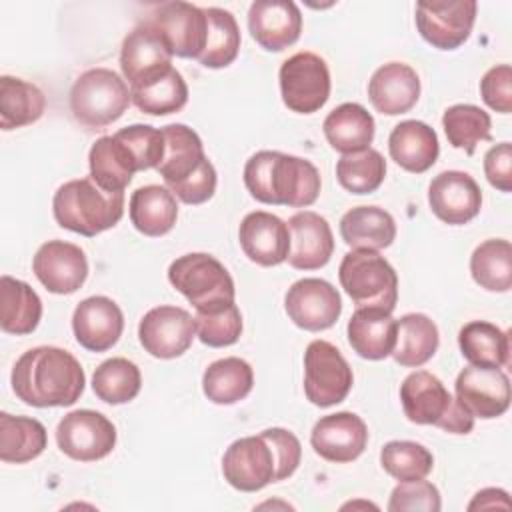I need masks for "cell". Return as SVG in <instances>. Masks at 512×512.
<instances>
[{
    "label": "cell",
    "instance_id": "obj_31",
    "mask_svg": "<svg viewBox=\"0 0 512 512\" xmlns=\"http://www.w3.org/2000/svg\"><path fill=\"white\" fill-rule=\"evenodd\" d=\"M322 130L334 150L352 154L370 148L374 140V118L362 104L344 102L324 118Z\"/></svg>",
    "mask_w": 512,
    "mask_h": 512
},
{
    "label": "cell",
    "instance_id": "obj_48",
    "mask_svg": "<svg viewBox=\"0 0 512 512\" xmlns=\"http://www.w3.org/2000/svg\"><path fill=\"white\" fill-rule=\"evenodd\" d=\"M440 508H442V502H440L438 488L424 478L396 484L388 502L390 512H404V510L438 512Z\"/></svg>",
    "mask_w": 512,
    "mask_h": 512
},
{
    "label": "cell",
    "instance_id": "obj_6",
    "mask_svg": "<svg viewBox=\"0 0 512 512\" xmlns=\"http://www.w3.org/2000/svg\"><path fill=\"white\" fill-rule=\"evenodd\" d=\"M128 84L108 68L82 72L70 90V112L88 130H102L116 122L130 106Z\"/></svg>",
    "mask_w": 512,
    "mask_h": 512
},
{
    "label": "cell",
    "instance_id": "obj_11",
    "mask_svg": "<svg viewBox=\"0 0 512 512\" xmlns=\"http://www.w3.org/2000/svg\"><path fill=\"white\" fill-rule=\"evenodd\" d=\"M172 56L160 32L148 20H142L128 32L120 48V68L130 82V90L144 88L168 74L174 68Z\"/></svg>",
    "mask_w": 512,
    "mask_h": 512
},
{
    "label": "cell",
    "instance_id": "obj_23",
    "mask_svg": "<svg viewBox=\"0 0 512 512\" xmlns=\"http://www.w3.org/2000/svg\"><path fill=\"white\" fill-rule=\"evenodd\" d=\"M252 38L270 52L292 46L302 32V12L290 0H256L248 10Z\"/></svg>",
    "mask_w": 512,
    "mask_h": 512
},
{
    "label": "cell",
    "instance_id": "obj_14",
    "mask_svg": "<svg viewBox=\"0 0 512 512\" xmlns=\"http://www.w3.org/2000/svg\"><path fill=\"white\" fill-rule=\"evenodd\" d=\"M222 474L240 492H258L276 482V454L270 442L262 434L234 440L222 456Z\"/></svg>",
    "mask_w": 512,
    "mask_h": 512
},
{
    "label": "cell",
    "instance_id": "obj_22",
    "mask_svg": "<svg viewBox=\"0 0 512 512\" xmlns=\"http://www.w3.org/2000/svg\"><path fill=\"white\" fill-rule=\"evenodd\" d=\"M72 330L82 348L106 352L122 336L124 314L112 298L90 296L74 308Z\"/></svg>",
    "mask_w": 512,
    "mask_h": 512
},
{
    "label": "cell",
    "instance_id": "obj_24",
    "mask_svg": "<svg viewBox=\"0 0 512 512\" xmlns=\"http://www.w3.org/2000/svg\"><path fill=\"white\" fill-rule=\"evenodd\" d=\"M290 230L288 264L296 270H318L328 264L334 252V236L324 216L302 210L286 222Z\"/></svg>",
    "mask_w": 512,
    "mask_h": 512
},
{
    "label": "cell",
    "instance_id": "obj_7",
    "mask_svg": "<svg viewBox=\"0 0 512 512\" xmlns=\"http://www.w3.org/2000/svg\"><path fill=\"white\" fill-rule=\"evenodd\" d=\"M338 278L356 308L394 310L398 300V276L392 264L376 250H350L344 254Z\"/></svg>",
    "mask_w": 512,
    "mask_h": 512
},
{
    "label": "cell",
    "instance_id": "obj_19",
    "mask_svg": "<svg viewBox=\"0 0 512 512\" xmlns=\"http://www.w3.org/2000/svg\"><path fill=\"white\" fill-rule=\"evenodd\" d=\"M40 284L52 294H74L88 276V260L80 246L64 240L44 242L32 260Z\"/></svg>",
    "mask_w": 512,
    "mask_h": 512
},
{
    "label": "cell",
    "instance_id": "obj_52",
    "mask_svg": "<svg viewBox=\"0 0 512 512\" xmlns=\"http://www.w3.org/2000/svg\"><path fill=\"white\" fill-rule=\"evenodd\" d=\"M510 508V500L508 494L500 488H484L480 490L474 500L468 504V510H476V508Z\"/></svg>",
    "mask_w": 512,
    "mask_h": 512
},
{
    "label": "cell",
    "instance_id": "obj_35",
    "mask_svg": "<svg viewBox=\"0 0 512 512\" xmlns=\"http://www.w3.org/2000/svg\"><path fill=\"white\" fill-rule=\"evenodd\" d=\"M48 444L46 428L40 420L28 416L0 414V460L6 464H24L38 458Z\"/></svg>",
    "mask_w": 512,
    "mask_h": 512
},
{
    "label": "cell",
    "instance_id": "obj_26",
    "mask_svg": "<svg viewBox=\"0 0 512 512\" xmlns=\"http://www.w3.org/2000/svg\"><path fill=\"white\" fill-rule=\"evenodd\" d=\"M368 98L380 114H404L420 98V78L412 66L404 62H388L372 74L368 82Z\"/></svg>",
    "mask_w": 512,
    "mask_h": 512
},
{
    "label": "cell",
    "instance_id": "obj_32",
    "mask_svg": "<svg viewBox=\"0 0 512 512\" xmlns=\"http://www.w3.org/2000/svg\"><path fill=\"white\" fill-rule=\"evenodd\" d=\"M128 214L140 234L152 238L164 236L174 228L178 218L176 196L158 184L142 186L130 196Z\"/></svg>",
    "mask_w": 512,
    "mask_h": 512
},
{
    "label": "cell",
    "instance_id": "obj_16",
    "mask_svg": "<svg viewBox=\"0 0 512 512\" xmlns=\"http://www.w3.org/2000/svg\"><path fill=\"white\" fill-rule=\"evenodd\" d=\"M196 336L192 314L180 306H156L138 324V338L144 350L162 360L182 356Z\"/></svg>",
    "mask_w": 512,
    "mask_h": 512
},
{
    "label": "cell",
    "instance_id": "obj_34",
    "mask_svg": "<svg viewBox=\"0 0 512 512\" xmlns=\"http://www.w3.org/2000/svg\"><path fill=\"white\" fill-rule=\"evenodd\" d=\"M458 346L462 356L472 366L502 368L508 364L510 338L508 332L492 322L472 320L458 332Z\"/></svg>",
    "mask_w": 512,
    "mask_h": 512
},
{
    "label": "cell",
    "instance_id": "obj_4",
    "mask_svg": "<svg viewBox=\"0 0 512 512\" xmlns=\"http://www.w3.org/2000/svg\"><path fill=\"white\" fill-rule=\"evenodd\" d=\"M52 212L58 226L82 236H96L120 222L124 192H106L92 178H76L54 192Z\"/></svg>",
    "mask_w": 512,
    "mask_h": 512
},
{
    "label": "cell",
    "instance_id": "obj_49",
    "mask_svg": "<svg viewBox=\"0 0 512 512\" xmlns=\"http://www.w3.org/2000/svg\"><path fill=\"white\" fill-rule=\"evenodd\" d=\"M276 454V482L290 478L302 458L300 440L286 428H266L260 432Z\"/></svg>",
    "mask_w": 512,
    "mask_h": 512
},
{
    "label": "cell",
    "instance_id": "obj_5",
    "mask_svg": "<svg viewBox=\"0 0 512 512\" xmlns=\"http://www.w3.org/2000/svg\"><path fill=\"white\" fill-rule=\"evenodd\" d=\"M400 402L406 418L414 424H432L450 434H468L474 418L446 390L440 378L416 370L400 384Z\"/></svg>",
    "mask_w": 512,
    "mask_h": 512
},
{
    "label": "cell",
    "instance_id": "obj_12",
    "mask_svg": "<svg viewBox=\"0 0 512 512\" xmlns=\"http://www.w3.org/2000/svg\"><path fill=\"white\" fill-rule=\"evenodd\" d=\"M56 442L68 458L96 462L114 450L116 428L96 410H72L58 422Z\"/></svg>",
    "mask_w": 512,
    "mask_h": 512
},
{
    "label": "cell",
    "instance_id": "obj_40",
    "mask_svg": "<svg viewBox=\"0 0 512 512\" xmlns=\"http://www.w3.org/2000/svg\"><path fill=\"white\" fill-rule=\"evenodd\" d=\"M208 18V36L198 62L206 68L230 66L240 50V28L236 18L224 8H204Z\"/></svg>",
    "mask_w": 512,
    "mask_h": 512
},
{
    "label": "cell",
    "instance_id": "obj_28",
    "mask_svg": "<svg viewBox=\"0 0 512 512\" xmlns=\"http://www.w3.org/2000/svg\"><path fill=\"white\" fill-rule=\"evenodd\" d=\"M398 324L392 312L380 308H356L348 320V342L366 360L388 358L396 344Z\"/></svg>",
    "mask_w": 512,
    "mask_h": 512
},
{
    "label": "cell",
    "instance_id": "obj_37",
    "mask_svg": "<svg viewBox=\"0 0 512 512\" xmlns=\"http://www.w3.org/2000/svg\"><path fill=\"white\" fill-rule=\"evenodd\" d=\"M254 386L252 366L238 358L228 356L212 362L202 376V390L214 404H236L244 400Z\"/></svg>",
    "mask_w": 512,
    "mask_h": 512
},
{
    "label": "cell",
    "instance_id": "obj_20",
    "mask_svg": "<svg viewBox=\"0 0 512 512\" xmlns=\"http://www.w3.org/2000/svg\"><path fill=\"white\" fill-rule=\"evenodd\" d=\"M428 204L442 222L462 226L478 216L482 208V190L468 172L446 170L432 178L428 186Z\"/></svg>",
    "mask_w": 512,
    "mask_h": 512
},
{
    "label": "cell",
    "instance_id": "obj_3",
    "mask_svg": "<svg viewBox=\"0 0 512 512\" xmlns=\"http://www.w3.org/2000/svg\"><path fill=\"white\" fill-rule=\"evenodd\" d=\"M164 156L156 166L168 190L184 204H202L216 192V170L204 154L200 136L186 124L162 128Z\"/></svg>",
    "mask_w": 512,
    "mask_h": 512
},
{
    "label": "cell",
    "instance_id": "obj_50",
    "mask_svg": "<svg viewBox=\"0 0 512 512\" xmlns=\"http://www.w3.org/2000/svg\"><path fill=\"white\" fill-rule=\"evenodd\" d=\"M480 96L496 112L508 114L512 110V68H510V64L494 66L482 76Z\"/></svg>",
    "mask_w": 512,
    "mask_h": 512
},
{
    "label": "cell",
    "instance_id": "obj_44",
    "mask_svg": "<svg viewBox=\"0 0 512 512\" xmlns=\"http://www.w3.org/2000/svg\"><path fill=\"white\" fill-rule=\"evenodd\" d=\"M132 102L138 110L150 116H166L182 110L188 102V86L182 74L172 68L162 78L154 80L144 88L130 90Z\"/></svg>",
    "mask_w": 512,
    "mask_h": 512
},
{
    "label": "cell",
    "instance_id": "obj_42",
    "mask_svg": "<svg viewBox=\"0 0 512 512\" xmlns=\"http://www.w3.org/2000/svg\"><path fill=\"white\" fill-rule=\"evenodd\" d=\"M442 126L448 142L472 156L482 140H490L492 122L488 112H484L480 106L454 104L444 110Z\"/></svg>",
    "mask_w": 512,
    "mask_h": 512
},
{
    "label": "cell",
    "instance_id": "obj_36",
    "mask_svg": "<svg viewBox=\"0 0 512 512\" xmlns=\"http://www.w3.org/2000/svg\"><path fill=\"white\" fill-rule=\"evenodd\" d=\"M396 344L392 350V358L406 368H418L426 364L438 350V328L436 324L420 312L404 314L396 320Z\"/></svg>",
    "mask_w": 512,
    "mask_h": 512
},
{
    "label": "cell",
    "instance_id": "obj_2",
    "mask_svg": "<svg viewBox=\"0 0 512 512\" xmlns=\"http://www.w3.org/2000/svg\"><path fill=\"white\" fill-rule=\"evenodd\" d=\"M244 184L262 204L306 208L320 194L318 168L300 156L278 150H260L244 166Z\"/></svg>",
    "mask_w": 512,
    "mask_h": 512
},
{
    "label": "cell",
    "instance_id": "obj_9",
    "mask_svg": "<svg viewBox=\"0 0 512 512\" xmlns=\"http://www.w3.org/2000/svg\"><path fill=\"white\" fill-rule=\"evenodd\" d=\"M282 102L298 114L318 112L330 98V70L322 56L296 52L286 58L278 72Z\"/></svg>",
    "mask_w": 512,
    "mask_h": 512
},
{
    "label": "cell",
    "instance_id": "obj_33",
    "mask_svg": "<svg viewBox=\"0 0 512 512\" xmlns=\"http://www.w3.org/2000/svg\"><path fill=\"white\" fill-rule=\"evenodd\" d=\"M42 318V300L26 282L4 274L0 278V326L6 334H30Z\"/></svg>",
    "mask_w": 512,
    "mask_h": 512
},
{
    "label": "cell",
    "instance_id": "obj_47",
    "mask_svg": "<svg viewBox=\"0 0 512 512\" xmlns=\"http://www.w3.org/2000/svg\"><path fill=\"white\" fill-rule=\"evenodd\" d=\"M120 140L132 150L138 170L156 168L164 156V134L162 128H154L148 124H132L116 132Z\"/></svg>",
    "mask_w": 512,
    "mask_h": 512
},
{
    "label": "cell",
    "instance_id": "obj_46",
    "mask_svg": "<svg viewBox=\"0 0 512 512\" xmlns=\"http://www.w3.org/2000/svg\"><path fill=\"white\" fill-rule=\"evenodd\" d=\"M196 336L210 348H224L238 342L242 334V314L234 302L200 310L194 316Z\"/></svg>",
    "mask_w": 512,
    "mask_h": 512
},
{
    "label": "cell",
    "instance_id": "obj_18",
    "mask_svg": "<svg viewBox=\"0 0 512 512\" xmlns=\"http://www.w3.org/2000/svg\"><path fill=\"white\" fill-rule=\"evenodd\" d=\"M458 404L472 418H498L510 406V380L500 368L468 366L454 384Z\"/></svg>",
    "mask_w": 512,
    "mask_h": 512
},
{
    "label": "cell",
    "instance_id": "obj_45",
    "mask_svg": "<svg viewBox=\"0 0 512 512\" xmlns=\"http://www.w3.org/2000/svg\"><path fill=\"white\" fill-rule=\"evenodd\" d=\"M382 468L396 480H420L426 478L434 468L432 452L412 440H392L384 444L380 452Z\"/></svg>",
    "mask_w": 512,
    "mask_h": 512
},
{
    "label": "cell",
    "instance_id": "obj_29",
    "mask_svg": "<svg viewBox=\"0 0 512 512\" xmlns=\"http://www.w3.org/2000/svg\"><path fill=\"white\" fill-rule=\"evenodd\" d=\"M90 178L106 192H124L138 172L132 150L116 134L98 138L88 152Z\"/></svg>",
    "mask_w": 512,
    "mask_h": 512
},
{
    "label": "cell",
    "instance_id": "obj_10",
    "mask_svg": "<svg viewBox=\"0 0 512 512\" xmlns=\"http://www.w3.org/2000/svg\"><path fill=\"white\" fill-rule=\"evenodd\" d=\"M354 376L340 350L326 340H312L304 352V394L320 408L342 402Z\"/></svg>",
    "mask_w": 512,
    "mask_h": 512
},
{
    "label": "cell",
    "instance_id": "obj_8",
    "mask_svg": "<svg viewBox=\"0 0 512 512\" xmlns=\"http://www.w3.org/2000/svg\"><path fill=\"white\" fill-rule=\"evenodd\" d=\"M168 280L196 312L234 302L236 296L230 272L206 252H190L176 258L168 268Z\"/></svg>",
    "mask_w": 512,
    "mask_h": 512
},
{
    "label": "cell",
    "instance_id": "obj_21",
    "mask_svg": "<svg viewBox=\"0 0 512 512\" xmlns=\"http://www.w3.org/2000/svg\"><path fill=\"white\" fill-rule=\"evenodd\" d=\"M310 444L320 458L346 464L364 452L368 444V428L354 412L328 414L314 424Z\"/></svg>",
    "mask_w": 512,
    "mask_h": 512
},
{
    "label": "cell",
    "instance_id": "obj_25",
    "mask_svg": "<svg viewBox=\"0 0 512 512\" xmlns=\"http://www.w3.org/2000/svg\"><path fill=\"white\" fill-rule=\"evenodd\" d=\"M244 254L260 266H278L290 252V230L276 214L256 210L244 216L238 228Z\"/></svg>",
    "mask_w": 512,
    "mask_h": 512
},
{
    "label": "cell",
    "instance_id": "obj_39",
    "mask_svg": "<svg viewBox=\"0 0 512 512\" xmlns=\"http://www.w3.org/2000/svg\"><path fill=\"white\" fill-rule=\"evenodd\" d=\"M474 282L490 292H508L512 286V244L492 238L474 248L470 256Z\"/></svg>",
    "mask_w": 512,
    "mask_h": 512
},
{
    "label": "cell",
    "instance_id": "obj_17",
    "mask_svg": "<svg viewBox=\"0 0 512 512\" xmlns=\"http://www.w3.org/2000/svg\"><path fill=\"white\" fill-rule=\"evenodd\" d=\"M288 318L302 330L320 332L336 324L342 312L338 290L322 278L294 282L284 298Z\"/></svg>",
    "mask_w": 512,
    "mask_h": 512
},
{
    "label": "cell",
    "instance_id": "obj_15",
    "mask_svg": "<svg viewBox=\"0 0 512 512\" xmlns=\"http://www.w3.org/2000/svg\"><path fill=\"white\" fill-rule=\"evenodd\" d=\"M478 4L474 0L418 2L416 28L420 36L438 50L460 48L474 26Z\"/></svg>",
    "mask_w": 512,
    "mask_h": 512
},
{
    "label": "cell",
    "instance_id": "obj_41",
    "mask_svg": "<svg viewBox=\"0 0 512 512\" xmlns=\"http://www.w3.org/2000/svg\"><path fill=\"white\" fill-rule=\"evenodd\" d=\"M142 376L134 362L116 356L104 360L92 374V390L106 404H126L140 392Z\"/></svg>",
    "mask_w": 512,
    "mask_h": 512
},
{
    "label": "cell",
    "instance_id": "obj_13",
    "mask_svg": "<svg viewBox=\"0 0 512 512\" xmlns=\"http://www.w3.org/2000/svg\"><path fill=\"white\" fill-rule=\"evenodd\" d=\"M164 38L174 56L200 58L208 36V18L204 8L190 2H162L146 18Z\"/></svg>",
    "mask_w": 512,
    "mask_h": 512
},
{
    "label": "cell",
    "instance_id": "obj_43",
    "mask_svg": "<svg viewBox=\"0 0 512 512\" xmlns=\"http://www.w3.org/2000/svg\"><path fill=\"white\" fill-rule=\"evenodd\" d=\"M384 176L386 160L374 148L344 154L336 162V178L340 186L352 194H372L380 188Z\"/></svg>",
    "mask_w": 512,
    "mask_h": 512
},
{
    "label": "cell",
    "instance_id": "obj_51",
    "mask_svg": "<svg viewBox=\"0 0 512 512\" xmlns=\"http://www.w3.org/2000/svg\"><path fill=\"white\" fill-rule=\"evenodd\" d=\"M484 174L496 190L500 192L512 190V144L510 142H500L486 152Z\"/></svg>",
    "mask_w": 512,
    "mask_h": 512
},
{
    "label": "cell",
    "instance_id": "obj_1",
    "mask_svg": "<svg viewBox=\"0 0 512 512\" xmlns=\"http://www.w3.org/2000/svg\"><path fill=\"white\" fill-rule=\"evenodd\" d=\"M12 390L28 406H72L84 392L82 364L64 348L36 346L26 350L12 368Z\"/></svg>",
    "mask_w": 512,
    "mask_h": 512
},
{
    "label": "cell",
    "instance_id": "obj_27",
    "mask_svg": "<svg viewBox=\"0 0 512 512\" xmlns=\"http://www.w3.org/2000/svg\"><path fill=\"white\" fill-rule=\"evenodd\" d=\"M390 158L404 170L422 174L434 166L440 146L436 132L420 120L396 124L388 136Z\"/></svg>",
    "mask_w": 512,
    "mask_h": 512
},
{
    "label": "cell",
    "instance_id": "obj_38",
    "mask_svg": "<svg viewBox=\"0 0 512 512\" xmlns=\"http://www.w3.org/2000/svg\"><path fill=\"white\" fill-rule=\"evenodd\" d=\"M46 108L44 92L22 78L0 76V128L14 130L40 120Z\"/></svg>",
    "mask_w": 512,
    "mask_h": 512
},
{
    "label": "cell",
    "instance_id": "obj_30",
    "mask_svg": "<svg viewBox=\"0 0 512 512\" xmlns=\"http://www.w3.org/2000/svg\"><path fill=\"white\" fill-rule=\"evenodd\" d=\"M340 236L352 250H382L396 238V222L378 206H356L340 220Z\"/></svg>",
    "mask_w": 512,
    "mask_h": 512
}]
</instances>
